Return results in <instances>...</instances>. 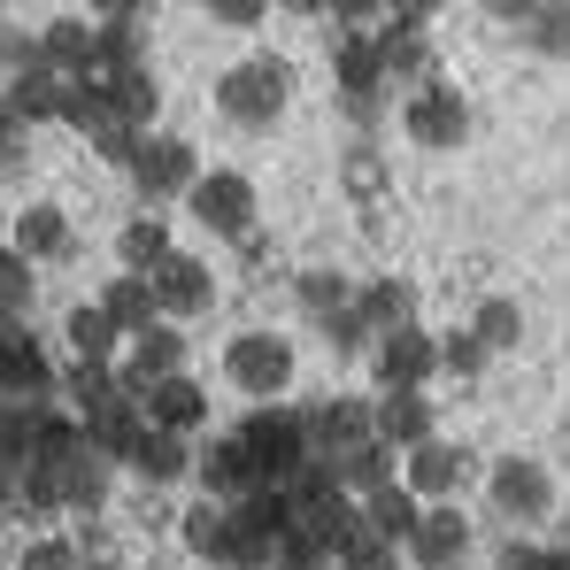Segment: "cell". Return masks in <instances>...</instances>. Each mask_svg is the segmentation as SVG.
<instances>
[{
  "mask_svg": "<svg viewBox=\"0 0 570 570\" xmlns=\"http://www.w3.org/2000/svg\"><path fill=\"white\" fill-rule=\"evenodd\" d=\"M47 393H55V363H47L39 332L31 324H0V401L47 409Z\"/></svg>",
  "mask_w": 570,
  "mask_h": 570,
  "instance_id": "cell-11",
  "label": "cell"
},
{
  "mask_svg": "<svg viewBox=\"0 0 570 570\" xmlns=\"http://www.w3.org/2000/svg\"><path fill=\"white\" fill-rule=\"evenodd\" d=\"M8 247L39 271V263H62V255L78 247V232H70V216H62L55 200H31V208L16 216V239H8Z\"/></svg>",
  "mask_w": 570,
  "mask_h": 570,
  "instance_id": "cell-22",
  "label": "cell"
},
{
  "mask_svg": "<svg viewBox=\"0 0 570 570\" xmlns=\"http://www.w3.org/2000/svg\"><path fill=\"white\" fill-rule=\"evenodd\" d=\"M23 308H31V263L0 247V324H23Z\"/></svg>",
  "mask_w": 570,
  "mask_h": 570,
  "instance_id": "cell-37",
  "label": "cell"
},
{
  "mask_svg": "<svg viewBox=\"0 0 570 570\" xmlns=\"http://www.w3.org/2000/svg\"><path fill=\"white\" fill-rule=\"evenodd\" d=\"M485 363H493V355H485V347H478V340H471V324L440 340V371H448V379H478Z\"/></svg>",
  "mask_w": 570,
  "mask_h": 570,
  "instance_id": "cell-41",
  "label": "cell"
},
{
  "mask_svg": "<svg viewBox=\"0 0 570 570\" xmlns=\"http://www.w3.org/2000/svg\"><path fill=\"white\" fill-rule=\"evenodd\" d=\"M108 100H116V116H124L131 131H155V108H163V86H155V70L139 62V70H116V78H108Z\"/></svg>",
  "mask_w": 570,
  "mask_h": 570,
  "instance_id": "cell-32",
  "label": "cell"
},
{
  "mask_svg": "<svg viewBox=\"0 0 570 570\" xmlns=\"http://www.w3.org/2000/svg\"><path fill=\"white\" fill-rule=\"evenodd\" d=\"M178 371H186V332H178V324H155V332H139V340L124 347L116 393H124V401H147V385L178 379Z\"/></svg>",
  "mask_w": 570,
  "mask_h": 570,
  "instance_id": "cell-13",
  "label": "cell"
},
{
  "mask_svg": "<svg viewBox=\"0 0 570 570\" xmlns=\"http://www.w3.org/2000/svg\"><path fill=\"white\" fill-rule=\"evenodd\" d=\"M340 570H401V548L379 540L371 524H355V532H347V548H340Z\"/></svg>",
  "mask_w": 570,
  "mask_h": 570,
  "instance_id": "cell-38",
  "label": "cell"
},
{
  "mask_svg": "<svg viewBox=\"0 0 570 570\" xmlns=\"http://www.w3.org/2000/svg\"><path fill=\"white\" fill-rule=\"evenodd\" d=\"M563 540H570V509H563Z\"/></svg>",
  "mask_w": 570,
  "mask_h": 570,
  "instance_id": "cell-49",
  "label": "cell"
},
{
  "mask_svg": "<svg viewBox=\"0 0 570 570\" xmlns=\"http://www.w3.org/2000/svg\"><path fill=\"white\" fill-rule=\"evenodd\" d=\"M471 340L485 347V355H509V347L524 340V308H517L509 293H478V308H471Z\"/></svg>",
  "mask_w": 570,
  "mask_h": 570,
  "instance_id": "cell-29",
  "label": "cell"
},
{
  "mask_svg": "<svg viewBox=\"0 0 570 570\" xmlns=\"http://www.w3.org/2000/svg\"><path fill=\"white\" fill-rule=\"evenodd\" d=\"M100 501H108V463H100L94 448H86V463L70 471V509H86V517H94Z\"/></svg>",
  "mask_w": 570,
  "mask_h": 570,
  "instance_id": "cell-42",
  "label": "cell"
},
{
  "mask_svg": "<svg viewBox=\"0 0 570 570\" xmlns=\"http://www.w3.org/2000/svg\"><path fill=\"white\" fill-rule=\"evenodd\" d=\"M293 301H301L316 324H332L340 308H355V285L340 278V271H301V278H293Z\"/></svg>",
  "mask_w": 570,
  "mask_h": 570,
  "instance_id": "cell-35",
  "label": "cell"
},
{
  "mask_svg": "<svg viewBox=\"0 0 570 570\" xmlns=\"http://www.w3.org/2000/svg\"><path fill=\"white\" fill-rule=\"evenodd\" d=\"M278 570H332V548H324L316 532L285 524V540H278Z\"/></svg>",
  "mask_w": 570,
  "mask_h": 570,
  "instance_id": "cell-40",
  "label": "cell"
},
{
  "mask_svg": "<svg viewBox=\"0 0 570 570\" xmlns=\"http://www.w3.org/2000/svg\"><path fill=\"white\" fill-rule=\"evenodd\" d=\"M78 570H100V563H78Z\"/></svg>",
  "mask_w": 570,
  "mask_h": 570,
  "instance_id": "cell-50",
  "label": "cell"
},
{
  "mask_svg": "<svg viewBox=\"0 0 570 570\" xmlns=\"http://www.w3.org/2000/svg\"><path fill=\"white\" fill-rule=\"evenodd\" d=\"M23 147H31V131H23V124H16V108L0 100V170H8V163H23Z\"/></svg>",
  "mask_w": 570,
  "mask_h": 570,
  "instance_id": "cell-46",
  "label": "cell"
},
{
  "mask_svg": "<svg viewBox=\"0 0 570 570\" xmlns=\"http://www.w3.org/2000/svg\"><path fill=\"white\" fill-rule=\"evenodd\" d=\"M501 570H570V548H540V540H509Z\"/></svg>",
  "mask_w": 570,
  "mask_h": 570,
  "instance_id": "cell-43",
  "label": "cell"
},
{
  "mask_svg": "<svg viewBox=\"0 0 570 570\" xmlns=\"http://www.w3.org/2000/svg\"><path fill=\"white\" fill-rule=\"evenodd\" d=\"M131 471L147 478V485H178V478H193V440L147 432V440H139V455H131Z\"/></svg>",
  "mask_w": 570,
  "mask_h": 570,
  "instance_id": "cell-33",
  "label": "cell"
},
{
  "mask_svg": "<svg viewBox=\"0 0 570 570\" xmlns=\"http://www.w3.org/2000/svg\"><path fill=\"white\" fill-rule=\"evenodd\" d=\"M55 385L78 401V416H94L100 401H116V371H94V363H70V371H62Z\"/></svg>",
  "mask_w": 570,
  "mask_h": 570,
  "instance_id": "cell-39",
  "label": "cell"
},
{
  "mask_svg": "<svg viewBox=\"0 0 570 570\" xmlns=\"http://www.w3.org/2000/svg\"><path fill=\"white\" fill-rule=\"evenodd\" d=\"M193 178H200L193 139H178V131H147V139H139V155H131V186L147 193V208H155V200H186Z\"/></svg>",
  "mask_w": 570,
  "mask_h": 570,
  "instance_id": "cell-9",
  "label": "cell"
},
{
  "mask_svg": "<svg viewBox=\"0 0 570 570\" xmlns=\"http://www.w3.org/2000/svg\"><path fill=\"white\" fill-rule=\"evenodd\" d=\"M70 94H78V86H70L62 70H47V62H39V70L8 78V94H0V100H8V108H16V124L31 131V124H55V116L70 108Z\"/></svg>",
  "mask_w": 570,
  "mask_h": 570,
  "instance_id": "cell-23",
  "label": "cell"
},
{
  "mask_svg": "<svg viewBox=\"0 0 570 570\" xmlns=\"http://www.w3.org/2000/svg\"><path fill=\"white\" fill-rule=\"evenodd\" d=\"M178 540H186L200 563H232V509H216V501H193L186 517H178Z\"/></svg>",
  "mask_w": 570,
  "mask_h": 570,
  "instance_id": "cell-30",
  "label": "cell"
},
{
  "mask_svg": "<svg viewBox=\"0 0 570 570\" xmlns=\"http://www.w3.org/2000/svg\"><path fill=\"white\" fill-rule=\"evenodd\" d=\"M62 340L78 347V363H94V371H116V347H124V332L100 316V301H78V308H70Z\"/></svg>",
  "mask_w": 570,
  "mask_h": 570,
  "instance_id": "cell-27",
  "label": "cell"
},
{
  "mask_svg": "<svg viewBox=\"0 0 570 570\" xmlns=\"http://www.w3.org/2000/svg\"><path fill=\"white\" fill-rule=\"evenodd\" d=\"M78 424H86V448H94L100 463H131V455H139V440H147V409H139V401H124V393H116V401H100L94 416H78Z\"/></svg>",
  "mask_w": 570,
  "mask_h": 570,
  "instance_id": "cell-21",
  "label": "cell"
},
{
  "mask_svg": "<svg viewBox=\"0 0 570 570\" xmlns=\"http://www.w3.org/2000/svg\"><path fill=\"white\" fill-rule=\"evenodd\" d=\"M100 316H108V324H116L124 340H139V332H155V324H163V308H155V285L131 278V271L100 285Z\"/></svg>",
  "mask_w": 570,
  "mask_h": 570,
  "instance_id": "cell-26",
  "label": "cell"
},
{
  "mask_svg": "<svg viewBox=\"0 0 570 570\" xmlns=\"http://www.w3.org/2000/svg\"><path fill=\"white\" fill-rule=\"evenodd\" d=\"M116 255H124V271H131V278H155V271L178 255V239H170V224H163L155 208H139V216L116 232Z\"/></svg>",
  "mask_w": 570,
  "mask_h": 570,
  "instance_id": "cell-25",
  "label": "cell"
},
{
  "mask_svg": "<svg viewBox=\"0 0 570 570\" xmlns=\"http://www.w3.org/2000/svg\"><path fill=\"white\" fill-rule=\"evenodd\" d=\"M485 501H493V517L509 532H532V524L556 517V478H548V463H532V455H501L485 471Z\"/></svg>",
  "mask_w": 570,
  "mask_h": 570,
  "instance_id": "cell-3",
  "label": "cell"
},
{
  "mask_svg": "<svg viewBox=\"0 0 570 570\" xmlns=\"http://www.w3.org/2000/svg\"><path fill=\"white\" fill-rule=\"evenodd\" d=\"M371 432H379V448L409 455V448L440 440V409H432L424 393H379V401H371Z\"/></svg>",
  "mask_w": 570,
  "mask_h": 570,
  "instance_id": "cell-19",
  "label": "cell"
},
{
  "mask_svg": "<svg viewBox=\"0 0 570 570\" xmlns=\"http://www.w3.org/2000/svg\"><path fill=\"white\" fill-rule=\"evenodd\" d=\"M216 108H224L239 131H271L285 108H293V62H278V55H239V62L216 78Z\"/></svg>",
  "mask_w": 570,
  "mask_h": 570,
  "instance_id": "cell-1",
  "label": "cell"
},
{
  "mask_svg": "<svg viewBox=\"0 0 570 570\" xmlns=\"http://www.w3.org/2000/svg\"><path fill=\"white\" fill-rule=\"evenodd\" d=\"M371 371H379V393H424V379L440 371V340H424L416 324L385 332L371 347Z\"/></svg>",
  "mask_w": 570,
  "mask_h": 570,
  "instance_id": "cell-15",
  "label": "cell"
},
{
  "mask_svg": "<svg viewBox=\"0 0 570 570\" xmlns=\"http://www.w3.org/2000/svg\"><path fill=\"white\" fill-rule=\"evenodd\" d=\"M239 448L255 455L263 485L301 478V471H308V409H293V401H263L255 416H239Z\"/></svg>",
  "mask_w": 570,
  "mask_h": 570,
  "instance_id": "cell-2",
  "label": "cell"
},
{
  "mask_svg": "<svg viewBox=\"0 0 570 570\" xmlns=\"http://www.w3.org/2000/svg\"><path fill=\"white\" fill-rule=\"evenodd\" d=\"M416 517H424V501H416V493H409L401 478H393V485H379V493L363 501V524H371L379 540H393V548H401V540L416 532Z\"/></svg>",
  "mask_w": 570,
  "mask_h": 570,
  "instance_id": "cell-31",
  "label": "cell"
},
{
  "mask_svg": "<svg viewBox=\"0 0 570 570\" xmlns=\"http://www.w3.org/2000/svg\"><path fill=\"white\" fill-rule=\"evenodd\" d=\"M401 563H416V570H463V563H471V517H463L455 501L424 509V517H416V532L401 540Z\"/></svg>",
  "mask_w": 570,
  "mask_h": 570,
  "instance_id": "cell-14",
  "label": "cell"
},
{
  "mask_svg": "<svg viewBox=\"0 0 570 570\" xmlns=\"http://www.w3.org/2000/svg\"><path fill=\"white\" fill-rule=\"evenodd\" d=\"M379 432H371V401L363 393H332V401H316L308 409V455L332 471V463H347L355 448H371Z\"/></svg>",
  "mask_w": 570,
  "mask_h": 570,
  "instance_id": "cell-10",
  "label": "cell"
},
{
  "mask_svg": "<svg viewBox=\"0 0 570 570\" xmlns=\"http://www.w3.org/2000/svg\"><path fill=\"white\" fill-rule=\"evenodd\" d=\"M324 340H332V347H340V355H355V347H371V332H363V324H355V308H340V316H332V324H324Z\"/></svg>",
  "mask_w": 570,
  "mask_h": 570,
  "instance_id": "cell-45",
  "label": "cell"
},
{
  "mask_svg": "<svg viewBox=\"0 0 570 570\" xmlns=\"http://www.w3.org/2000/svg\"><path fill=\"white\" fill-rule=\"evenodd\" d=\"M193 224L208 232V239H255V208H263V193L247 170H200L186 193Z\"/></svg>",
  "mask_w": 570,
  "mask_h": 570,
  "instance_id": "cell-4",
  "label": "cell"
},
{
  "mask_svg": "<svg viewBox=\"0 0 570 570\" xmlns=\"http://www.w3.org/2000/svg\"><path fill=\"white\" fill-rule=\"evenodd\" d=\"M193 478H200V501H216V509H239L263 485L255 455L239 448V432H216L208 448H193Z\"/></svg>",
  "mask_w": 570,
  "mask_h": 570,
  "instance_id": "cell-12",
  "label": "cell"
},
{
  "mask_svg": "<svg viewBox=\"0 0 570 570\" xmlns=\"http://www.w3.org/2000/svg\"><path fill=\"white\" fill-rule=\"evenodd\" d=\"M340 193H347V200H355V208H363V216L379 224V216H385V200H393V170H385L371 147H355V155L340 163Z\"/></svg>",
  "mask_w": 570,
  "mask_h": 570,
  "instance_id": "cell-28",
  "label": "cell"
},
{
  "mask_svg": "<svg viewBox=\"0 0 570 570\" xmlns=\"http://www.w3.org/2000/svg\"><path fill=\"white\" fill-rule=\"evenodd\" d=\"M401 485L424 501V509H440V501H463L478 485V455L463 440H424V448H409L401 455Z\"/></svg>",
  "mask_w": 570,
  "mask_h": 570,
  "instance_id": "cell-7",
  "label": "cell"
},
{
  "mask_svg": "<svg viewBox=\"0 0 570 570\" xmlns=\"http://www.w3.org/2000/svg\"><path fill=\"white\" fill-rule=\"evenodd\" d=\"M409 308H416V285H409V278H371V285H355V324L371 332V347H379L385 332H401V324H409Z\"/></svg>",
  "mask_w": 570,
  "mask_h": 570,
  "instance_id": "cell-24",
  "label": "cell"
},
{
  "mask_svg": "<svg viewBox=\"0 0 570 570\" xmlns=\"http://www.w3.org/2000/svg\"><path fill=\"white\" fill-rule=\"evenodd\" d=\"M332 478H340V493H347V501H355V493L371 501L379 485H393V448H379V440H371V448H355L347 463H332Z\"/></svg>",
  "mask_w": 570,
  "mask_h": 570,
  "instance_id": "cell-34",
  "label": "cell"
},
{
  "mask_svg": "<svg viewBox=\"0 0 570 570\" xmlns=\"http://www.w3.org/2000/svg\"><path fill=\"white\" fill-rule=\"evenodd\" d=\"M401 131H409V147H424V155H455V147L471 139V100L455 94L448 78H424L416 94L401 100Z\"/></svg>",
  "mask_w": 570,
  "mask_h": 570,
  "instance_id": "cell-5",
  "label": "cell"
},
{
  "mask_svg": "<svg viewBox=\"0 0 570 570\" xmlns=\"http://www.w3.org/2000/svg\"><path fill=\"white\" fill-rule=\"evenodd\" d=\"M147 285H155L163 324H193V316H208V308H216V271H208L200 255H170Z\"/></svg>",
  "mask_w": 570,
  "mask_h": 570,
  "instance_id": "cell-17",
  "label": "cell"
},
{
  "mask_svg": "<svg viewBox=\"0 0 570 570\" xmlns=\"http://www.w3.org/2000/svg\"><path fill=\"white\" fill-rule=\"evenodd\" d=\"M332 78H340V100L355 124H379L385 116V62L371 47V31H340L332 39Z\"/></svg>",
  "mask_w": 570,
  "mask_h": 570,
  "instance_id": "cell-8",
  "label": "cell"
},
{
  "mask_svg": "<svg viewBox=\"0 0 570 570\" xmlns=\"http://www.w3.org/2000/svg\"><path fill=\"white\" fill-rule=\"evenodd\" d=\"M371 47H379V62H385V86L393 78H424V62H432V8H393V16H379Z\"/></svg>",
  "mask_w": 570,
  "mask_h": 570,
  "instance_id": "cell-16",
  "label": "cell"
},
{
  "mask_svg": "<svg viewBox=\"0 0 570 570\" xmlns=\"http://www.w3.org/2000/svg\"><path fill=\"white\" fill-rule=\"evenodd\" d=\"M147 432H170V440H193L200 424H208V385L193 379V371H178V379L147 385Z\"/></svg>",
  "mask_w": 570,
  "mask_h": 570,
  "instance_id": "cell-18",
  "label": "cell"
},
{
  "mask_svg": "<svg viewBox=\"0 0 570 570\" xmlns=\"http://www.w3.org/2000/svg\"><path fill=\"white\" fill-rule=\"evenodd\" d=\"M16 570H78V540H31Z\"/></svg>",
  "mask_w": 570,
  "mask_h": 570,
  "instance_id": "cell-44",
  "label": "cell"
},
{
  "mask_svg": "<svg viewBox=\"0 0 570 570\" xmlns=\"http://www.w3.org/2000/svg\"><path fill=\"white\" fill-rule=\"evenodd\" d=\"M293 363H301V355H293V340H285V332H239V340L224 347V379L239 385L255 409H263V401H285Z\"/></svg>",
  "mask_w": 570,
  "mask_h": 570,
  "instance_id": "cell-6",
  "label": "cell"
},
{
  "mask_svg": "<svg viewBox=\"0 0 570 570\" xmlns=\"http://www.w3.org/2000/svg\"><path fill=\"white\" fill-rule=\"evenodd\" d=\"M208 16H216V23H239V31H247V23H263V0H216Z\"/></svg>",
  "mask_w": 570,
  "mask_h": 570,
  "instance_id": "cell-47",
  "label": "cell"
},
{
  "mask_svg": "<svg viewBox=\"0 0 570 570\" xmlns=\"http://www.w3.org/2000/svg\"><path fill=\"white\" fill-rule=\"evenodd\" d=\"M16 517V471H0V524Z\"/></svg>",
  "mask_w": 570,
  "mask_h": 570,
  "instance_id": "cell-48",
  "label": "cell"
},
{
  "mask_svg": "<svg viewBox=\"0 0 570 570\" xmlns=\"http://www.w3.org/2000/svg\"><path fill=\"white\" fill-rule=\"evenodd\" d=\"M31 432H39V409L0 401V471H23L31 463Z\"/></svg>",
  "mask_w": 570,
  "mask_h": 570,
  "instance_id": "cell-36",
  "label": "cell"
},
{
  "mask_svg": "<svg viewBox=\"0 0 570 570\" xmlns=\"http://www.w3.org/2000/svg\"><path fill=\"white\" fill-rule=\"evenodd\" d=\"M493 23H509L532 55L570 62V8H556V0H493Z\"/></svg>",
  "mask_w": 570,
  "mask_h": 570,
  "instance_id": "cell-20",
  "label": "cell"
}]
</instances>
